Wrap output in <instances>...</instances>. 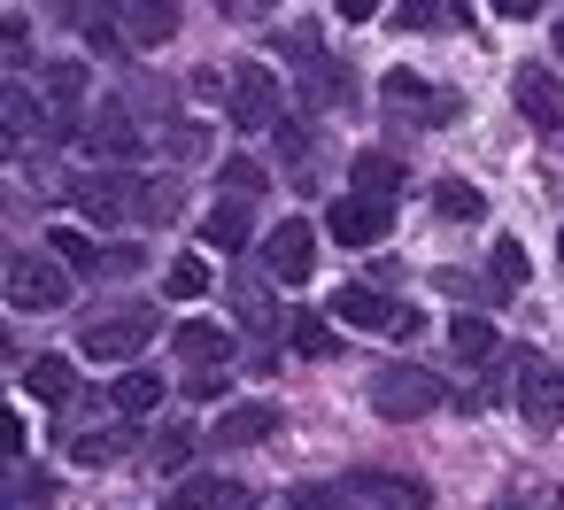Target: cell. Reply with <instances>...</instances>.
Segmentation results:
<instances>
[{
    "label": "cell",
    "mask_w": 564,
    "mask_h": 510,
    "mask_svg": "<svg viewBox=\"0 0 564 510\" xmlns=\"http://www.w3.org/2000/svg\"><path fill=\"white\" fill-rule=\"evenodd\" d=\"M294 510H364L356 479H294Z\"/></svg>",
    "instance_id": "d6986e66"
},
{
    "label": "cell",
    "mask_w": 564,
    "mask_h": 510,
    "mask_svg": "<svg viewBox=\"0 0 564 510\" xmlns=\"http://www.w3.org/2000/svg\"><path fill=\"white\" fill-rule=\"evenodd\" d=\"M24 387H32L40 402H70V394H78V371H70V356H40V363L24 371Z\"/></svg>",
    "instance_id": "44dd1931"
},
{
    "label": "cell",
    "mask_w": 564,
    "mask_h": 510,
    "mask_svg": "<svg viewBox=\"0 0 564 510\" xmlns=\"http://www.w3.org/2000/svg\"><path fill=\"white\" fill-rule=\"evenodd\" d=\"M448 340H456V356H464V363H479V371H495V356H510V348L495 340V325H487V317H456V325H448Z\"/></svg>",
    "instance_id": "ac0fdd59"
},
{
    "label": "cell",
    "mask_w": 564,
    "mask_h": 510,
    "mask_svg": "<svg viewBox=\"0 0 564 510\" xmlns=\"http://www.w3.org/2000/svg\"><path fill=\"white\" fill-rule=\"evenodd\" d=\"M178 209V178H148L140 186V217H171Z\"/></svg>",
    "instance_id": "d6a6232c"
},
{
    "label": "cell",
    "mask_w": 564,
    "mask_h": 510,
    "mask_svg": "<svg viewBox=\"0 0 564 510\" xmlns=\"http://www.w3.org/2000/svg\"><path fill=\"white\" fill-rule=\"evenodd\" d=\"M109 410H117V417H148V410H163V379H155V371H117Z\"/></svg>",
    "instance_id": "e0dca14e"
},
{
    "label": "cell",
    "mask_w": 564,
    "mask_h": 510,
    "mask_svg": "<svg viewBox=\"0 0 564 510\" xmlns=\"http://www.w3.org/2000/svg\"><path fill=\"white\" fill-rule=\"evenodd\" d=\"M448 402V387L425 371V363H379L371 371V410L379 417H425V410H441Z\"/></svg>",
    "instance_id": "7a4b0ae2"
},
{
    "label": "cell",
    "mask_w": 564,
    "mask_h": 510,
    "mask_svg": "<svg viewBox=\"0 0 564 510\" xmlns=\"http://www.w3.org/2000/svg\"><path fill=\"white\" fill-rule=\"evenodd\" d=\"M217 510H256V487H248V479H225V495H217Z\"/></svg>",
    "instance_id": "8d00e7d4"
},
{
    "label": "cell",
    "mask_w": 564,
    "mask_h": 510,
    "mask_svg": "<svg viewBox=\"0 0 564 510\" xmlns=\"http://www.w3.org/2000/svg\"><path fill=\"white\" fill-rule=\"evenodd\" d=\"M263 263H271V279H286V286H302V279L317 271V232H310L302 217H286L279 232H263Z\"/></svg>",
    "instance_id": "ba28073f"
},
{
    "label": "cell",
    "mask_w": 564,
    "mask_h": 510,
    "mask_svg": "<svg viewBox=\"0 0 564 510\" xmlns=\"http://www.w3.org/2000/svg\"><path fill=\"white\" fill-rule=\"evenodd\" d=\"M202 240H209V248H225V256H240V248L256 240V217H248V202H217V209L202 217Z\"/></svg>",
    "instance_id": "9a60e30c"
},
{
    "label": "cell",
    "mask_w": 564,
    "mask_h": 510,
    "mask_svg": "<svg viewBox=\"0 0 564 510\" xmlns=\"http://www.w3.org/2000/svg\"><path fill=\"white\" fill-rule=\"evenodd\" d=\"M47 256H63V263H70V279H78V271H109V248H94L86 232H55V240H47Z\"/></svg>",
    "instance_id": "d4e9b609"
},
{
    "label": "cell",
    "mask_w": 564,
    "mask_h": 510,
    "mask_svg": "<svg viewBox=\"0 0 564 510\" xmlns=\"http://www.w3.org/2000/svg\"><path fill=\"white\" fill-rule=\"evenodd\" d=\"M163 279H171V294H209V263L202 256H171Z\"/></svg>",
    "instance_id": "f1b7e54d"
},
{
    "label": "cell",
    "mask_w": 564,
    "mask_h": 510,
    "mask_svg": "<svg viewBox=\"0 0 564 510\" xmlns=\"http://www.w3.org/2000/svg\"><path fill=\"white\" fill-rule=\"evenodd\" d=\"M86 148H94L101 163H132V155H140V124H132L124 109H101V117L86 124Z\"/></svg>",
    "instance_id": "7c38bea8"
},
{
    "label": "cell",
    "mask_w": 564,
    "mask_h": 510,
    "mask_svg": "<svg viewBox=\"0 0 564 510\" xmlns=\"http://www.w3.org/2000/svg\"><path fill=\"white\" fill-rule=\"evenodd\" d=\"M124 448H132V425H101V433H78V441H70V464H94V471H101V464H117Z\"/></svg>",
    "instance_id": "7402d4cb"
},
{
    "label": "cell",
    "mask_w": 564,
    "mask_h": 510,
    "mask_svg": "<svg viewBox=\"0 0 564 510\" xmlns=\"http://www.w3.org/2000/svg\"><path fill=\"white\" fill-rule=\"evenodd\" d=\"M9 495H17V510H32V502H47V495H55V479H47V471H24V464H17V471H9Z\"/></svg>",
    "instance_id": "4dcf8cb0"
},
{
    "label": "cell",
    "mask_w": 564,
    "mask_h": 510,
    "mask_svg": "<svg viewBox=\"0 0 564 510\" xmlns=\"http://www.w3.org/2000/svg\"><path fill=\"white\" fill-rule=\"evenodd\" d=\"M217 495H225V479H178L171 487V510H209Z\"/></svg>",
    "instance_id": "1f68e13d"
},
{
    "label": "cell",
    "mask_w": 564,
    "mask_h": 510,
    "mask_svg": "<svg viewBox=\"0 0 564 510\" xmlns=\"http://www.w3.org/2000/svg\"><path fill=\"white\" fill-rule=\"evenodd\" d=\"M217 186H225V202H256V194L271 186V171H263V163H248V155H232V163L217 171Z\"/></svg>",
    "instance_id": "cb8c5ba5"
},
{
    "label": "cell",
    "mask_w": 564,
    "mask_h": 510,
    "mask_svg": "<svg viewBox=\"0 0 564 510\" xmlns=\"http://www.w3.org/2000/svg\"><path fill=\"white\" fill-rule=\"evenodd\" d=\"M556 263H564V232H556Z\"/></svg>",
    "instance_id": "74e56055"
},
{
    "label": "cell",
    "mask_w": 564,
    "mask_h": 510,
    "mask_svg": "<svg viewBox=\"0 0 564 510\" xmlns=\"http://www.w3.org/2000/svg\"><path fill=\"white\" fill-rule=\"evenodd\" d=\"M325 232H333L340 248H379V240L394 232V217H387V202H364V194H340V202L325 209Z\"/></svg>",
    "instance_id": "8992f818"
},
{
    "label": "cell",
    "mask_w": 564,
    "mask_h": 510,
    "mask_svg": "<svg viewBox=\"0 0 564 510\" xmlns=\"http://www.w3.org/2000/svg\"><path fill=\"white\" fill-rule=\"evenodd\" d=\"M70 202L94 225H124V217H140V178L132 171H78L70 178Z\"/></svg>",
    "instance_id": "5b68a950"
},
{
    "label": "cell",
    "mask_w": 564,
    "mask_h": 510,
    "mask_svg": "<svg viewBox=\"0 0 564 510\" xmlns=\"http://www.w3.org/2000/svg\"><path fill=\"white\" fill-rule=\"evenodd\" d=\"M356 194L364 202H394L402 194V163L394 155H356Z\"/></svg>",
    "instance_id": "ffe728a7"
},
{
    "label": "cell",
    "mask_w": 564,
    "mask_h": 510,
    "mask_svg": "<svg viewBox=\"0 0 564 510\" xmlns=\"http://www.w3.org/2000/svg\"><path fill=\"white\" fill-rule=\"evenodd\" d=\"M124 24V47H163L178 32V9H163V0H132V9H117Z\"/></svg>",
    "instance_id": "4fadbf2b"
},
{
    "label": "cell",
    "mask_w": 564,
    "mask_h": 510,
    "mask_svg": "<svg viewBox=\"0 0 564 510\" xmlns=\"http://www.w3.org/2000/svg\"><path fill=\"white\" fill-rule=\"evenodd\" d=\"M186 456H194V433H186V425H171V433L155 441V464L171 471V464H186Z\"/></svg>",
    "instance_id": "e575fe53"
},
{
    "label": "cell",
    "mask_w": 564,
    "mask_h": 510,
    "mask_svg": "<svg viewBox=\"0 0 564 510\" xmlns=\"http://www.w3.org/2000/svg\"><path fill=\"white\" fill-rule=\"evenodd\" d=\"M510 94H518V117H525L533 132H556V124H564V86H556L541 63H525V70L510 78Z\"/></svg>",
    "instance_id": "9c48e42d"
},
{
    "label": "cell",
    "mask_w": 564,
    "mask_h": 510,
    "mask_svg": "<svg viewBox=\"0 0 564 510\" xmlns=\"http://www.w3.org/2000/svg\"><path fill=\"white\" fill-rule=\"evenodd\" d=\"M556 40H564V17H556Z\"/></svg>",
    "instance_id": "f35d334b"
},
{
    "label": "cell",
    "mask_w": 564,
    "mask_h": 510,
    "mask_svg": "<svg viewBox=\"0 0 564 510\" xmlns=\"http://www.w3.org/2000/svg\"><path fill=\"white\" fill-rule=\"evenodd\" d=\"M502 510H518V502H502Z\"/></svg>",
    "instance_id": "ab89813d"
},
{
    "label": "cell",
    "mask_w": 564,
    "mask_h": 510,
    "mask_svg": "<svg viewBox=\"0 0 564 510\" xmlns=\"http://www.w3.org/2000/svg\"><path fill=\"white\" fill-rule=\"evenodd\" d=\"M148 340H155V310H148V302L101 310V317H86V333H78V348H86V356H101V363H117V356H140Z\"/></svg>",
    "instance_id": "3957f363"
},
{
    "label": "cell",
    "mask_w": 564,
    "mask_h": 510,
    "mask_svg": "<svg viewBox=\"0 0 564 510\" xmlns=\"http://www.w3.org/2000/svg\"><path fill=\"white\" fill-rule=\"evenodd\" d=\"M518 417L541 433L564 425V371L556 363H518Z\"/></svg>",
    "instance_id": "52a82bcc"
},
{
    "label": "cell",
    "mask_w": 564,
    "mask_h": 510,
    "mask_svg": "<svg viewBox=\"0 0 564 510\" xmlns=\"http://www.w3.org/2000/svg\"><path fill=\"white\" fill-rule=\"evenodd\" d=\"M525 271H533V263H525V248H518V240H495V294H502V302L525 286Z\"/></svg>",
    "instance_id": "4316f807"
},
{
    "label": "cell",
    "mask_w": 564,
    "mask_h": 510,
    "mask_svg": "<svg viewBox=\"0 0 564 510\" xmlns=\"http://www.w3.org/2000/svg\"><path fill=\"white\" fill-rule=\"evenodd\" d=\"M232 302H240V317H248L256 333H271V325H279V310H271L263 294H248V286H232Z\"/></svg>",
    "instance_id": "836d02e7"
},
{
    "label": "cell",
    "mask_w": 564,
    "mask_h": 510,
    "mask_svg": "<svg viewBox=\"0 0 564 510\" xmlns=\"http://www.w3.org/2000/svg\"><path fill=\"white\" fill-rule=\"evenodd\" d=\"M340 86H348V70H340L333 55H317V63H310V78H302V101H333Z\"/></svg>",
    "instance_id": "83f0119b"
},
{
    "label": "cell",
    "mask_w": 564,
    "mask_h": 510,
    "mask_svg": "<svg viewBox=\"0 0 564 510\" xmlns=\"http://www.w3.org/2000/svg\"><path fill=\"white\" fill-rule=\"evenodd\" d=\"M333 317H340V325H364V333H394V325H402V302H387V294H371V286H340V294H333Z\"/></svg>",
    "instance_id": "30bf717a"
},
{
    "label": "cell",
    "mask_w": 564,
    "mask_h": 510,
    "mask_svg": "<svg viewBox=\"0 0 564 510\" xmlns=\"http://www.w3.org/2000/svg\"><path fill=\"white\" fill-rule=\"evenodd\" d=\"M78 94H86V70H78V63H55V70H47V101H63V117H70Z\"/></svg>",
    "instance_id": "f546056e"
},
{
    "label": "cell",
    "mask_w": 564,
    "mask_h": 510,
    "mask_svg": "<svg viewBox=\"0 0 564 510\" xmlns=\"http://www.w3.org/2000/svg\"><path fill=\"white\" fill-rule=\"evenodd\" d=\"M356 487H364V502H371V510H425V502H433V495H425V479H402V471H364Z\"/></svg>",
    "instance_id": "5bb4252c"
},
{
    "label": "cell",
    "mask_w": 564,
    "mask_h": 510,
    "mask_svg": "<svg viewBox=\"0 0 564 510\" xmlns=\"http://www.w3.org/2000/svg\"><path fill=\"white\" fill-rule=\"evenodd\" d=\"M387 94H394V101H425V109H433V94H425V78H417V70H387Z\"/></svg>",
    "instance_id": "d590c367"
},
{
    "label": "cell",
    "mask_w": 564,
    "mask_h": 510,
    "mask_svg": "<svg viewBox=\"0 0 564 510\" xmlns=\"http://www.w3.org/2000/svg\"><path fill=\"white\" fill-rule=\"evenodd\" d=\"M286 340H294L302 356H340V333H333L325 317H302V310L286 317Z\"/></svg>",
    "instance_id": "484cf974"
},
{
    "label": "cell",
    "mask_w": 564,
    "mask_h": 510,
    "mask_svg": "<svg viewBox=\"0 0 564 510\" xmlns=\"http://www.w3.org/2000/svg\"><path fill=\"white\" fill-rule=\"evenodd\" d=\"M271 425H279L271 402H232V410L209 425V441H217V448H256V441H271Z\"/></svg>",
    "instance_id": "8fae6325"
},
{
    "label": "cell",
    "mask_w": 564,
    "mask_h": 510,
    "mask_svg": "<svg viewBox=\"0 0 564 510\" xmlns=\"http://www.w3.org/2000/svg\"><path fill=\"white\" fill-rule=\"evenodd\" d=\"M0 286H9V310H63L70 294H78V279H70V263L63 256H9V279H0Z\"/></svg>",
    "instance_id": "6da1fadb"
},
{
    "label": "cell",
    "mask_w": 564,
    "mask_h": 510,
    "mask_svg": "<svg viewBox=\"0 0 564 510\" xmlns=\"http://www.w3.org/2000/svg\"><path fill=\"white\" fill-rule=\"evenodd\" d=\"M433 209H441L448 225H479V217H487V202H479L464 178H441V186H433Z\"/></svg>",
    "instance_id": "603a6c76"
},
{
    "label": "cell",
    "mask_w": 564,
    "mask_h": 510,
    "mask_svg": "<svg viewBox=\"0 0 564 510\" xmlns=\"http://www.w3.org/2000/svg\"><path fill=\"white\" fill-rule=\"evenodd\" d=\"M178 356H186V363H202V371H217V363L232 356V340H225V325L186 317V325H178Z\"/></svg>",
    "instance_id": "2e32d148"
},
{
    "label": "cell",
    "mask_w": 564,
    "mask_h": 510,
    "mask_svg": "<svg viewBox=\"0 0 564 510\" xmlns=\"http://www.w3.org/2000/svg\"><path fill=\"white\" fill-rule=\"evenodd\" d=\"M225 117H232L240 132H279V78H271L263 63H240L232 86H225Z\"/></svg>",
    "instance_id": "277c9868"
}]
</instances>
